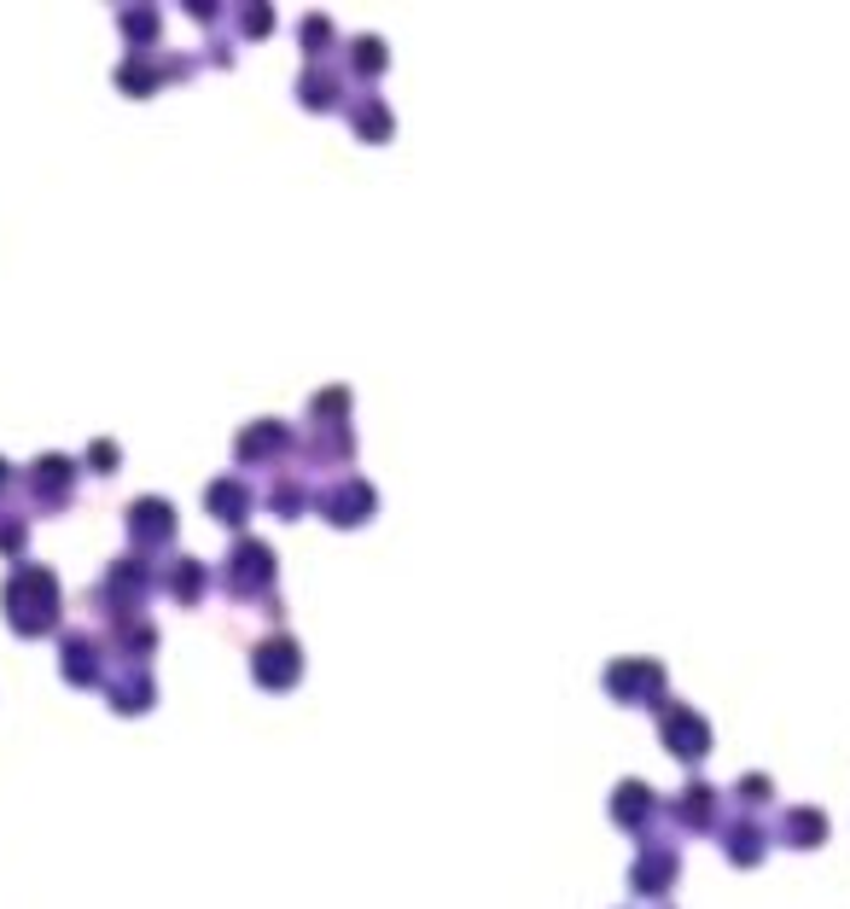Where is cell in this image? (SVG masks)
<instances>
[{
	"label": "cell",
	"instance_id": "1",
	"mask_svg": "<svg viewBox=\"0 0 850 909\" xmlns=\"http://www.w3.org/2000/svg\"><path fill=\"white\" fill-rule=\"evenodd\" d=\"M670 740H676V747H682L688 758H700V752H705L700 717H693V712H670V717H665V747H670Z\"/></svg>",
	"mask_w": 850,
	"mask_h": 909
}]
</instances>
